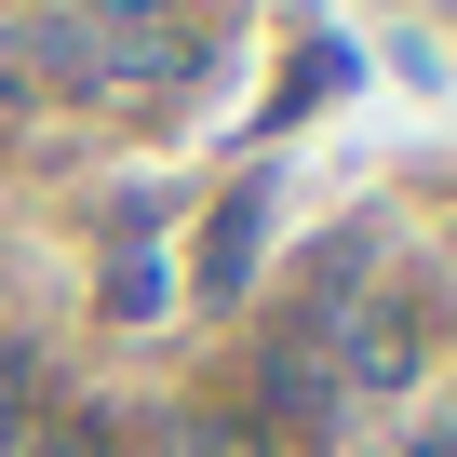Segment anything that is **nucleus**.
Listing matches in <instances>:
<instances>
[{
  "label": "nucleus",
  "mask_w": 457,
  "mask_h": 457,
  "mask_svg": "<svg viewBox=\"0 0 457 457\" xmlns=\"http://www.w3.org/2000/svg\"><path fill=\"white\" fill-rule=\"evenodd\" d=\"M28 68L81 108H148L188 81V28H175V0H54L28 28Z\"/></svg>",
  "instance_id": "obj_1"
},
{
  "label": "nucleus",
  "mask_w": 457,
  "mask_h": 457,
  "mask_svg": "<svg viewBox=\"0 0 457 457\" xmlns=\"http://www.w3.org/2000/svg\"><path fill=\"white\" fill-rule=\"evenodd\" d=\"M14 457H108L95 430H54V444H14Z\"/></svg>",
  "instance_id": "obj_3"
},
{
  "label": "nucleus",
  "mask_w": 457,
  "mask_h": 457,
  "mask_svg": "<svg viewBox=\"0 0 457 457\" xmlns=\"http://www.w3.org/2000/svg\"><path fill=\"white\" fill-rule=\"evenodd\" d=\"M390 457H457V430H430V444H390Z\"/></svg>",
  "instance_id": "obj_4"
},
{
  "label": "nucleus",
  "mask_w": 457,
  "mask_h": 457,
  "mask_svg": "<svg viewBox=\"0 0 457 457\" xmlns=\"http://www.w3.org/2000/svg\"><path fill=\"white\" fill-rule=\"evenodd\" d=\"M256 403H270V417H337V363L296 337V350H270V363H256Z\"/></svg>",
  "instance_id": "obj_2"
}]
</instances>
